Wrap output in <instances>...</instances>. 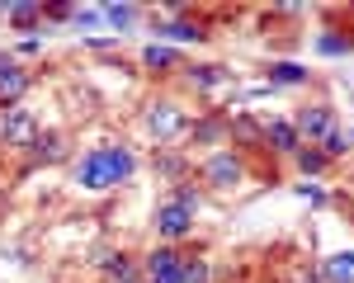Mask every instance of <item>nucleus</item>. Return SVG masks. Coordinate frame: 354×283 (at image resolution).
Instances as JSON below:
<instances>
[{
    "instance_id": "nucleus-31",
    "label": "nucleus",
    "mask_w": 354,
    "mask_h": 283,
    "mask_svg": "<svg viewBox=\"0 0 354 283\" xmlns=\"http://www.w3.org/2000/svg\"><path fill=\"white\" fill-rule=\"evenodd\" d=\"M350 142H354V133H350Z\"/></svg>"
},
{
    "instance_id": "nucleus-27",
    "label": "nucleus",
    "mask_w": 354,
    "mask_h": 283,
    "mask_svg": "<svg viewBox=\"0 0 354 283\" xmlns=\"http://www.w3.org/2000/svg\"><path fill=\"white\" fill-rule=\"evenodd\" d=\"M298 194L307 198L312 208H326V203H330V194L322 189V184H317V179H298Z\"/></svg>"
},
{
    "instance_id": "nucleus-2",
    "label": "nucleus",
    "mask_w": 354,
    "mask_h": 283,
    "mask_svg": "<svg viewBox=\"0 0 354 283\" xmlns=\"http://www.w3.org/2000/svg\"><path fill=\"white\" fill-rule=\"evenodd\" d=\"M194 123V113L180 104V99H170V95H156V99H147V109H142V128L151 133V142H175L185 137Z\"/></svg>"
},
{
    "instance_id": "nucleus-13",
    "label": "nucleus",
    "mask_w": 354,
    "mask_h": 283,
    "mask_svg": "<svg viewBox=\"0 0 354 283\" xmlns=\"http://www.w3.org/2000/svg\"><path fill=\"white\" fill-rule=\"evenodd\" d=\"M227 118H232V113H208V118H194V123H189V142H194V146H208V151L227 146Z\"/></svg>"
},
{
    "instance_id": "nucleus-29",
    "label": "nucleus",
    "mask_w": 354,
    "mask_h": 283,
    "mask_svg": "<svg viewBox=\"0 0 354 283\" xmlns=\"http://www.w3.org/2000/svg\"><path fill=\"white\" fill-rule=\"evenodd\" d=\"M71 24H76V28H95V24H104V10H76V14H71Z\"/></svg>"
},
{
    "instance_id": "nucleus-16",
    "label": "nucleus",
    "mask_w": 354,
    "mask_h": 283,
    "mask_svg": "<svg viewBox=\"0 0 354 283\" xmlns=\"http://www.w3.org/2000/svg\"><path fill=\"white\" fill-rule=\"evenodd\" d=\"M265 76H270L265 85H274V90H298V85L312 81V71H307L302 61H270V66H265Z\"/></svg>"
},
{
    "instance_id": "nucleus-30",
    "label": "nucleus",
    "mask_w": 354,
    "mask_h": 283,
    "mask_svg": "<svg viewBox=\"0 0 354 283\" xmlns=\"http://www.w3.org/2000/svg\"><path fill=\"white\" fill-rule=\"evenodd\" d=\"M76 14V5H66V0H57V5H43V19H71Z\"/></svg>"
},
{
    "instance_id": "nucleus-20",
    "label": "nucleus",
    "mask_w": 354,
    "mask_h": 283,
    "mask_svg": "<svg viewBox=\"0 0 354 283\" xmlns=\"http://www.w3.org/2000/svg\"><path fill=\"white\" fill-rule=\"evenodd\" d=\"M317 52L322 57H350L354 52V33L350 28H322V33H317Z\"/></svg>"
},
{
    "instance_id": "nucleus-19",
    "label": "nucleus",
    "mask_w": 354,
    "mask_h": 283,
    "mask_svg": "<svg viewBox=\"0 0 354 283\" xmlns=\"http://www.w3.org/2000/svg\"><path fill=\"white\" fill-rule=\"evenodd\" d=\"M322 283H354V251H330L322 264H317Z\"/></svg>"
},
{
    "instance_id": "nucleus-4",
    "label": "nucleus",
    "mask_w": 354,
    "mask_h": 283,
    "mask_svg": "<svg viewBox=\"0 0 354 283\" xmlns=\"http://www.w3.org/2000/svg\"><path fill=\"white\" fill-rule=\"evenodd\" d=\"M293 128H298L302 146H322V142L340 128V113H335V104H326V99H312V104H302V109L293 113Z\"/></svg>"
},
{
    "instance_id": "nucleus-12",
    "label": "nucleus",
    "mask_w": 354,
    "mask_h": 283,
    "mask_svg": "<svg viewBox=\"0 0 354 283\" xmlns=\"http://www.w3.org/2000/svg\"><path fill=\"white\" fill-rule=\"evenodd\" d=\"M170 43V48H189V43H203L208 38V28L198 24V19H189V14H180V19H161L156 24V43Z\"/></svg>"
},
{
    "instance_id": "nucleus-17",
    "label": "nucleus",
    "mask_w": 354,
    "mask_h": 283,
    "mask_svg": "<svg viewBox=\"0 0 354 283\" xmlns=\"http://www.w3.org/2000/svg\"><path fill=\"white\" fill-rule=\"evenodd\" d=\"M5 19H10V28L24 38V33H38V24H43V5L38 0H15V5H5Z\"/></svg>"
},
{
    "instance_id": "nucleus-8",
    "label": "nucleus",
    "mask_w": 354,
    "mask_h": 283,
    "mask_svg": "<svg viewBox=\"0 0 354 283\" xmlns=\"http://www.w3.org/2000/svg\"><path fill=\"white\" fill-rule=\"evenodd\" d=\"M38 133H43V128H38V113L24 109V104H19V109H5V113H0V142H5V146H15V151H28Z\"/></svg>"
},
{
    "instance_id": "nucleus-9",
    "label": "nucleus",
    "mask_w": 354,
    "mask_h": 283,
    "mask_svg": "<svg viewBox=\"0 0 354 283\" xmlns=\"http://www.w3.org/2000/svg\"><path fill=\"white\" fill-rule=\"evenodd\" d=\"M260 146H265L270 156H279V161H283V156L293 161V156H298V146H302L293 118H260Z\"/></svg>"
},
{
    "instance_id": "nucleus-6",
    "label": "nucleus",
    "mask_w": 354,
    "mask_h": 283,
    "mask_svg": "<svg viewBox=\"0 0 354 283\" xmlns=\"http://www.w3.org/2000/svg\"><path fill=\"white\" fill-rule=\"evenodd\" d=\"M142 283H185V251L180 246H156L142 260Z\"/></svg>"
},
{
    "instance_id": "nucleus-10",
    "label": "nucleus",
    "mask_w": 354,
    "mask_h": 283,
    "mask_svg": "<svg viewBox=\"0 0 354 283\" xmlns=\"http://www.w3.org/2000/svg\"><path fill=\"white\" fill-rule=\"evenodd\" d=\"M90 269H95L100 279H109V283H128V279L142 274V269L133 264V255L123 251V246H100V251L90 255Z\"/></svg>"
},
{
    "instance_id": "nucleus-11",
    "label": "nucleus",
    "mask_w": 354,
    "mask_h": 283,
    "mask_svg": "<svg viewBox=\"0 0 354 283\" xmlns=\"http://www.w3.org/2000/svg\"><path fill=\"white\" fill-rule=\"evenodd\" d=\"M185 85H189L194 95L232 90V66L227 61H194V66H185Z\"/></svg>"
},
{
    "instance_id": "nucleus-15",
    "label": "nucleus",
    "mask_w": 354,
    "mask_h": 283,
    "mask_svg": "<svg viewBox=\"0 0 354 283\" xmlns=\"http://www.w3.org/2000/svg\"><path fill=\"white\" fill-rule=\"evenodd\" d=\"M28 161H33V166H57V161H66V137L53 133V128H43V133L33 137V146H28Z\"/></svg>"
},
{
    "instance_id": "nucleus-7",
    "label": "nucleus",
    "mask_w": 354,
    "mask_h": 283,
    "mask_svg": "<svg viewBox=\"0 0 354 283\" xmlns=\"http://www.w3.org/2000/svg\"><path fill=\"white\" fill-rule=\"evenodd\" d=\"M28 90H33V71L19 66L15 52H0V113L19 109V99H24Z\"/></svg>"
},
{
    "instance_id": "nucleus-1",
    "label": "nucleus",
    "mask_w": 354,
    "mask_h": 283,
    "mask_svg": "<svg viewBox=\"0 0 354 283\" xmlns=\"http://www.w3.org/2000/svg\"><path fill=\"white\" fill-rule=\"evenodd\" d=\"M133 175H137V151L123 146V142H109V146H90L81 161L71 166V184L81 194H113Z\"/></svg>"
},
{
    "instance_id": "nucleus-3",
    "label": "nucleus",
    "mask_w": 354,
    "mask_h": 283,
    "mask_svg": "<svg viewBox=\"0 0 354 283\" xmlns=\"http://www.w3.org/2000/svg\"><path fill=\"white\" fill-rule=\"evenodd\" d=\"M198 175H203L208 189H218V194H236V189L245 184V175H250V166H245V156L236 151V146H218V151L203 156Z\"/></svg>"
},
{
    "instance_id": "nucleus-24",
    "label": "nucleus",
    "mask_w": 354,
    "mask_h": 283,
    "mask_svg": "<svg viewBox=\"0 0 354 283\" xmlns=\"http://www.w3.org/2000/svg\"><path fill=\"white\" fill-rule=\"evenodd\" d=\"M104 24H109L113 33H123V28L137 24V10L133 5H109V10H104Z\"/></svg>"
},
{
    "instance_id": "nucleus-21",
    "label": "nucleus",
    "mask_w": 354,
    "mask_h": 283,
    "mask_svg": "<svg viewBox=\"0 0 354 283\" xmlns=\"http://www.w3.org/2000/svg\"><path fill=\"white\" fill-rule=\"evenodd\" d=\"M293 166H298V179H317V175H326V170H330V161L322 156V146H298Z\"/></svg>"
},
{
    "instance_id": "nucleus-22",
    "label": "nucleus",
    "mask_w": 354,
    "mask_h": 283,
    "mask_svg": "<svg viewBox=\"0 0 354 283\" xmlns=\"http://www.w3.org/2000/svg\"><path fill=\"white\" fill-rule=\"evenodd\" d=\"M156 170H161V175H175V184H180V179H189V156L161 151V156H156Z\"/></svg>"
},
{
    "instance_id": "nucleus-26",
    "label": "nucleus",
    "mask_w": 354,
    "mask_h": 283,
    "mask_svg": "<svg viewBox=\"0 0 354 283\" xmlns=\"http://www.w3.org/2000/svg\"><path fill=\"white\" fill-rule=\"evenodd\" d=\"M213 279V264L203 255H185V283H208Z\"/></svg>"
},
{
    "instance_id": "nucleus-5",
    "label": "nucleus",
    "mask_w": 354,
    "mask_h": 283,
    "mask_svg": "<svg viewBox=\"0 0 354 283\" xmlns=\"http://www.w3.org/2000/svg\"><path fill=\"white\" fill-rule=\"evenodd\" d=\"M194 217H198V213H189L185 203H175V198H161V203H156V217H151V226H156L161 246H180V241H189Z\"/></svg>"
},
{
    "instance_id": "nucleus-23",
    "label": "nucleus",
    "mask_w": 354,
    "mask_h": 283,
    "mask_svg": "<svg viewBox=\"0 0 354 283\" xmlns=\"http://www.w3.org/2000/svg\"><path fill=\"white\" fill-rule=\"evenodd\" d=\"M350 146H354V142H350V133H340V128H335V133H330V137L322 142V156H326L330 166H335L340 156H350Z\"/></svg>"
},
{
    "instance_id": "nucleus-28",
    "label": "nucleus",
    "mask_w": 354,
    "mask_h": 283,
    "mask_svg": "<svg viewBox=\"0 0 354 283\" xmlns=\"http://www.w3.org/2000/svg\"><path fill=\"white\" fill-rule=\"evenodd\" d=\"M38 52H43V33H24L15 43V57H38Z\"/></svg>"
},
{
    "instance_id": "nucleus-25",
    "label": "nucleus",
    "mask_w": 354,
    "mask_h": 283,
    "mask_svg": "<svg viewBox=\"0 0 354 283\" xmlns=\"http://www.w3.org/2000/svg\"><path fill=\"white\" fill-rule=\"evenodd\" d=\"M165 198H175V203H185L189 213H198V203H203V194H198V184H189V179H180V184H170V194Z\"/></svg>"
},
{
    "instance_id": "nucleus-18",
    "label": "nucleus",
    "mask_w": 354,
    "mask_h": 283,
    "mask_svg": "<svg viewBox=\"0 0 354 283\" xmlns=\"http://www.w3.org/2000/svg\"><path fill=\"white\" fill-rule=\"evenodd\" d=\"M227 146H236V151H241V146H260V118H255V113H232V118H227Z\"/></svg>"
},
{
    "instance_id": "nucleus-14",
    "label": "nucleus",
    "mask_w": 354,
    "mask_h": 283,
    "mask_svg": "<svg viewBox=\"0 0 354 283\" xmlns=\"http://www.w3.org/2000/svg\"><path fill=\"white\" fill-rule=\"evenodd\" d=\"M142 66L151 71V76H165V71H185V57H180V48H170V43H147L142 48Z\"/></svg>"
}]
</instances>
